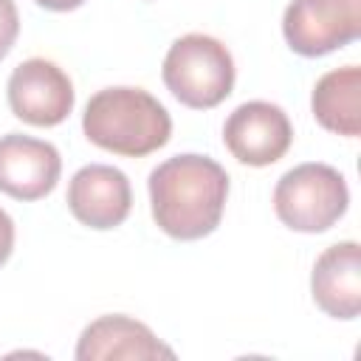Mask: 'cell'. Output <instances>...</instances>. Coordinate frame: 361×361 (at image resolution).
I'll return each mask as SVG.
<instances>
[{
	"label": "cell",
	"mask_w": 361,
	"mask_h": 361,
	"mask_svg": "<svg viewBox=\"0 0 361 361\" xmlns=\"http://www.w3.org/2000/svg\"><path fill=\"white\" fill-rule=\"evenodd\" d=\"M147 186L152 220L172 240L189 243L209 237L223 220L228 175L209 155H172L149 172Z\"/></svg>",
	"instance_id": "obj_1"
},
{
	"label": "cell",
	"mask_w": 361,
	"mask_h": 361,
	"mask_svg": "<svg viewBox=\"0 0 361 361\" xmlns=\"http://www.w3.org/2000/svg\"><path fill=\"white\" fill-rule=\"evenodd\" d=\"M82 130L90 144L113 155L144 158L169 141L172 118L144 87H104L87 99Z\"/></svg>",
	"instance_id": "obj_2"
},
{
	"label": "cell",
	"mask_w": 361,
	"mask_h": 361,
	"mask_svg": "<svg viewBox=\"0 0 361 361\" xmlns=\"http://www.w3.org/2000/svg\"><path fill=\"white\" fill-rule=\"evenodd\" d=\"M166 90L192 110H212L234 90L231 51L209 34L175 39L161 68Z\"/></svg>",
	"instance_id": "obj_3"
},
{
	"label": "cell",
	"mask_w": 361,
	"mask_h": 361,
	"mask_svg": "<svg viewBox=\"0 0 361 361\" xmlns=\"http://www.w3.org/2000/svg\"><path fill=\"white\" fill-rule=\"evenodd\" d=\"M350 206L344 175L330 164H299L288 169L274 189L276 217L302 234H319L336 226Z\"/></svg>",
	"instance_id": "obj_4"
},
{
	"label": "cell",
	"mask_w": 361,
	"mask_h": 361,
	"mask_svg": "<svg viewBox=\"0 0 361 361\" xmlns=\"http://www.w3.org/2000/svg\"><path fill=\"white\" fill-rule=\"evenodd\" d=\"M282 34L299 56L338 51L361 37V0H290Z\"/></svg>",
	"instance_id": "obj_5"
},
{
	"label": "cell",
	"mask_w": 361,
	"mask_h": 361,
	"mask_svg": "<svg viewBox=\"0 0 361 361\" xmlns=\"http://www.w3.org/2000/svg\"><path fill=\"white\" fill-rule=\"evenodd\" d=\"M11 113L34 127H56L73 110V85L68 73L42 56L20 62L6 85Z\"/></svg>",
	"instance_id": "obj_6"
},
{
	"label": "cell",
	"mask_w": 361,
	"mask_h": 361,
	"mask_svg": "<svg viewBox=\"0 0 361 361\" xmlns=\"http://www.w3.org/2000/svg\"><path fill=\"white\" fill-rule=\"evenodd\" d=\"M293 141V127L288 113L271 102H245L231 110L223 124L226 149L248 166L276 164Z\"/></svg>",
	"instance_id": "obj_7"
},
{
	"label": "cell",
	"mask_w": 361,
	"mask_h": 361,
	"mask_svg": "<svg viewBox=\"0 0 361 361\" xmlns=\"http://www.w3.org/2000/svg\"><path fill=\"white\" fill-rule=\"evenodd\" d=\"M62 172L59 149L51 141L8 133L0 138V192L14 200H39L54 192Z\"/></svg>",
	"instance_id": "obj_8"
},
{
	"label": "cell",
	"mask_w": 361,
	"mask_h": 361,
	"mask_svg": "<svg viewBox=\"0 0 361 361\" xmlns=\"http://www.w3.org/2000/svg\"><path fill=\"white\" fill-rule=\"evenodd\" d=\"M65 200L82 226L107 231L127 220L133 209V189L121 169L107 164H87L71 178Z\"/></svg>",
	"instance_id": "obj_9"
},
{
	"label": "cell",
	"mask_w": 361,
	"mask_h": 361,
	"mask_svg": "<svg viewBox=\"0 0 361 361\" xmlns=\"http://www.w3.org/2000/svg\"><path fill=\"white\" fill-rule=\"evenodd\" d=\"M310 293L333 319L350 322L361 313V248L355 240L322 251L310 274Z\"/></svg>",
	"instance_id": "obj_10"
},
{
	"label": "cell",
	"mask_w": 361,
	"mask_h": 361,
	"mask_svg": "<svg viewBox=\"0 0 361 361\" xmlns=\"http://www.w3.org/2000/svg\"><path fill=\"white\" fill-rule=\"evenodd\" d=\"M175 353L138 319L113 313L90 322L76 344L79 361H116V358H172Z\"/></svg>",
	"instance_id": "obj_11"
},
{
	"label": "cell",
	"mask_w": 361,
	"mask_h": 361,
	"mask_svg": "<svg viewBox=\"0 0 361 361\" xmlns=\"http://www.w3.org/2000/svg\"><path fill=\"white\" fill-rule=\"evenodd\" d=\"M310 110L313 118L347 138L361 135V68L358 65H344L336 71H327L310 96Z\"/></svg>",
	"instance_id": "obj_12"
},
{
	"label": "cell",
	"mask_w": 361,
	"mask_h": 361,
	"mask_svg": "<svg viewBox=\"0 0 361 361\" xmlns=\"http://www.w3.org/2000/svg\"><path fill=\"white\" fill-rule=\"evenodd\" d=\"M20 34V14L14 0H0V59L8 56Z\"/></svg>",
	"instance_id": "obj_13"
},
{
	"label": "cell",
	"mask_w": 361,
	"mask_h": 361,
	"mask_svg": "<svg viewBox=\"0 0 361 361\" xmlns=\"http://www.w3.org/2000/svg\"><path fill=\"white\" fill-rule=\"evenodd\" d=\"M14 251V220L0 209V268L8 262Z\"/></svg>",
	"instance_id": "obj_14"
},
{
	"label": "cell",
	"mask_w": 361,
	"mask_h": 361,
	"mask_svg": "<svg viewBox=\"0 0 361 361\" xmlns=\"http://www.w3.org/2000/svg\"><path fill=\"white\" fill-rule=\"evenodd\" d=\"M37 6H42V8H48V11H73V8H79L85 0H34Z\"/></svg>",
	"instance_id": "obj_15"
}]
</instances>
